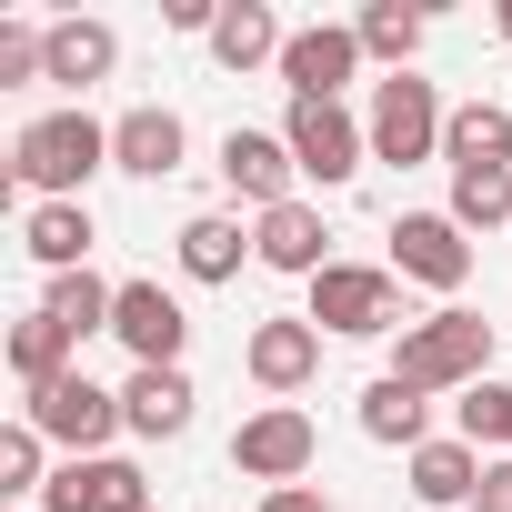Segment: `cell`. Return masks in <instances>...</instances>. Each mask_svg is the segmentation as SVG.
<instances>
[{"mask_svg":"<svg viewBox=\"0 0 512 512\" xmlns=\"http://www.w3.org/2000/svg\"><path fill=\"white\" fill-rule=\"evenodd\" d=\"M91 171H111V121H91V111H41V121L11 141V191L81 201Z\"/></svg>","mask_w":512,"mask_h":512,"instance_id":"obj_1","label":"cell"},{"mask_svg":"<svg viewBox=\"0 0 512 512\" xmlns=\"http://www.w3.org/2000/svg\"><path fill=\"white\" fill-rule=\"evenodd\" d=\"M392 382H412V392H472V382H492V322L462 312V302L432 312V322H402Z\"/></svg>","mask_w":512,"mask_h":512,"instance_id":"obj_2","label":"cell"},{"mask_svg":"<svg viewBox=\"0 0 512 512\" xmlns=\"http://www.w3.org/2000/svg\"><path fill=\"white\" fill-rule=\"evenodd\" d=\"M392 322H402V282H392V262H332V272L312 282V332L372 342V332H392Z\"/></svg>","mask_w":512,"mask_h":512,"instance_id":"obj_3","label":"cell"},{"mask_svg":"<svg viewBox=\"0 0 512 512\" xmlns=\"http://www.w3.org/2000/svg\"><path fill=\"white\" fill-rule=\"evenodd\" d=\"M312 452H322V432H312L302 402H262V412L231 432V472H241V482H272V492H292V482L312 472Z\"/></svg>","mask_w":512,"mask_h":512,"instance_id":"obj_4","label":"cell"},{"mask_svg":"<svg viewBox=\"0 0 512 512\" xmlns=\"http://www.w3.org/2000/svg\"><path fill=\"white\" fill-rule=\"evenodd\" d=\"M442 91L432 81H412V71H392V81H372V161H432L442 151Z\"/></svg>","mask_w":512,"mask_h":512,"instance_id":"obj_5","label":"cell"},{"mask_svg":"<svg viewBox=\"0 0 512 512\" xmlns=\"http://www.w3.org/2000/svg\"><path fill=\"white\" fill-rule=\"evenodd\" d=\"M282 141H292V161H302V181H322V191H342L362 161H372V121H352L342 101H292V121H282Z\"/></svg>","mask_w":512,"mask_h":512,"instance_id":"obj_6","label":"cell"},{"mask_svg":"<svg viewBox=\"0 0 512 512\" xmlns=\"http://www.w3.org/2000/svg\"><path fill=\"white\" fill-rule=\"evenodd\" d=\"M41 442H71V462H101V442L111 432H131L121 422V392H101L91 372H71V382H51V392H31V412H21Z\"/></svg>","mask_w":512,"mask_h":512,"instance_id":"obj_7","label":"cell"},{"mask_svg":"<svg viewBox=\"0 0 512 512\" xmlns=\"http://www.w3.org/2000/svg\"><path fill=\"white\" fill-rule=\"evenodd\" d=\"M392 282L462 292V282H472V231H462L452 211H402V221H392Z\"/></svg>","mask_w":512,"mask_h":512,"instance_id":"obj_8","label":"cell"},{"mask_svg":"<svg viewBox=\"0 0 512 512\" xmlns=\"http://www.w3.org/2000/svg\"><path fill=\"white\" fill-rule=\"evenodd\" d=\"M111 342L131 352V372H181V342H191V312L161 292V282H121V312H111Z\"/></svg>","mask_w":512,"mask_h":512,"instance_id":"obj_9","label":"cell"},{"mask_svg":"<svg viewBox=\"0 0 512 512\" xmlns=\"http://www.w3.org/2000/svg\"><path fill=\"white\" fill-rule=\"evenodd\" d=\"M352 71H362V31H352V21H312V31L282 41V81H292V101H342Z\"/></svg>","mask_w":512,"mask_h":512,"instance_id":"obj_10","label":"cell"},{"mask_svg":"<svg viewBox=\"0 0 512 512\" xmlns=\"http://www.w3.org/2000/svg\"><path fill=\"white\" fill-rule=\"evenodd\" d=\"M241 372L262 382V392H302V382L322 372V332H312V312H272V322H251Z\"/></svg>","mask_w":512,"mask_h":512,"instance_id":"obj_11","label":"cell"},{"mask_svg":"<svg viewBox=\"0 0 512 512\" xmlns=\"http://www.w3.org/2000/svg\"><path fill=\"white\" fill-rule=\"evenodd\" d=\"M31 512H151V482H141L121 452H101V462H61Z\"/></svg>","mask_w":512,"mask_h":512,"instance_id":"obj_12","label":"cell"},{"mask_svg":"<svg viewBox=\"0 0 512 512\" xmlns=\"http://www.w3.org/2000/svg\"><path fill=\"white\" fill-rule=\"evenodd\" d=\"M221 181H231L251 211L302 201V191H292V181H302V161H292V141H282V131H231V141H221Z\"/></svg>","mask_w":512,"mask_h":512,"instance_id":"obj_13","label":"cell"},{"mask_svg":"<svg viewBox=\"0 0 512 512\" xmlns=\"http://www.w3.org/2000/svg\"><path fill=\"white\" fill-rule=\"evenodd\" d=\"M322 241H332L322 211H312V201H282V211L251 221V262H272V272H292V282H322V272H332Z\"/></svg>","mask_w":512,"mask_h":512,"instance_id":"obj_14","label":"cell"},{"mask_svg":"<svg viewBox=\"0 0 512 512\" xmlns=\"http://www.w3.org/2000/svg\"><path fill=\"white\" fill-rule=\"evenodd\" d=\"M181 151H191V131H181V111H161V101H141V111L111 121V171H131V181H171Z\"/></svg>","mask_w":512,"mask_h":512,"instance_id":"obj_15","label":"cell"},{"mask_svg":"<svg viewBox=\"0 0 512 512\" xmlns=\"http://www.w3.org/2000/svg\"><path fill=\"white\" fill-rule=\"evenodd\" d=\"M191 402H201L191 372H131V382H121V422H131L141 442H181V432H191Z\"/></svg>","mask_w":512,"mask_h":512,"instance_id":"obj_16","label":"cell"},{"mask_svg":"<svg viewBox=\"0 0 512 512\" xmlns=\"http://www.w3.org/2000/svg\"><path fill=\"white\" fill-rule=\"evenodd\" d=\"M91 241H101V231H91L81 201H41V211L21 221V251H31L51 282H61V272H91Z\"/></svg>","mask_w":512,"mask_h":512,"instance_id":"obj_17","label":"cell"},{"mask_svg":"<svg viewBox=\"0 0 512 512\" xmlns=\"http://www.w3.org/2000/svg\"><path fill=\"white\" fill-rule=\"evenodd\" d=\"M362 432H372L382 452H402V462H412V452L432 442V392H412V382H392V372H382V382L362 392Z\"/></svg>","mask_w":512,"mask_h":512,"instance_id":"obj_18","label":"cell"},{"mask_svg":"<svg viewBox=\"0 0 512 512\" xmlns=\"http://www.w3.org/2000/svg\"><path fill=\"white\" fill-rule=\"evenodd\" d=\"M402 472H412V502H422V512H452V502L482 492V452H472L462 432H452V442H422Z\"/></svg>","mask_w":512,"mask_h":512,"instance_id":"obj_19","label":"cell"},{"mask_svg":"<svg viewBox=\"0 0 512 512\" xmlns=\"http://www.w3.org/2000/svg\"><path fill=\"white\" fill-rule=\"evenodd\" d=\"M442 161L452 171H512V111L502 101H462L442 121Z\"/></svg>","mask_w":512,"mask_h":512,"instance_id":"obj_20","label":"cell"},{"mask_svg":"<svg viewBox=\"0 0 512 512\" xmlns=\"http://www.w3.org/2000/svg\"><path fill=\"white\" fill-rule=\"evenodd\" d=\"M282 41H292V31H282V21L262 11V0H221V31H211V61H221V71H262V61L282 71Z\"/></svg>","mask_w":512,"mask_h":512,"instance_id":"obj_21","label":"cell"},{"mask_svg":"<svg viewBox=\"0 0 512 512\" xmlns=\"http://www.w3.org/2000/svg\"><path fill=\"white\" fill-rule=\"evenodd\" d=\"M111 61H121V31L111 21H51V81L91 91V81H111Z\"/></svg>","mask_w":512,"mask_h":512,"instance_id":"obj_22","label":"cell"},{"mask_svg":"<svg viewBox=\"0 0 512 512\" xmlns=\"http://www.w3.org/2000/svg\"><path fill=\"white\" fill-rule=\"evenodd\" d=\"M81 342L51 322V312H31V322H11V372H21V392H51V382H71L81 362H71Z\"/></svg>","mask_w":512,"mask_h":512,"instance_id":"obj_23","label":"cell"},{"mask_svg":"<svg viewBox=\"0 0 512 512\" xmlns=\"http://www.w3.org/2000/svg\"><path fill=\"white\" fill-rule=\"evenodd\" d=\"M241 251H251V231H241L231 211H191V221H181V272H191V282H231Z\"/></svg>","mask_w":512,"mask_h":512,"instance_id":"obj_24","label":"cell"},{"mask_svg":"<svg viewBox=\"0 0 512 512\" xmlns=\"http://www.w3.org/2000/svg\"><path fill=\"white\" fill-rule=\"evenodd\" d=\"M41 312H51L71 342H91V332H111V312H121V282H101V272H61Z\"/></svg>","mask_w":512,"mask_h":512,"instance_id":"obj_25","label":"cell"},{"mask_svg":"<svg viewBox=\"0 0 512 512\" xmlns=\"http://www.w3.org/2000/svg\"><path fill=\"white\" fill-rule=\"evenodd\" d=\"M352 31H362V61H382V71H412V51H422V11H402V0H372Z\"/></svg>","mask_w":512,"mask_h":512,"instance_id":"obj_26","label":"cell"},{"mask_svg":"<svg viewBox=\"0 0 512 512\" xmlns=\"http://www.w3.org/2000/svg\"><path fill=\"white\" fill-rule=\"evenodd\" d=\"M452 422H462L472 452H512V382H472V392L452 402Z\"/></svg>","mask_w":512,"mask_h":512,"instance_id":"obj_27","label":"cell"},{"mask_svg":"<svg viewBox=\"0 0 512 512\" xmlns=\"http://www.w3.org/2000/svg\"><path fill=\"white\" fill-rule=\"evenodd\" d=\"M41 492H51V472H41V432L11 422V432H0V512H21V502H41Z\"/></svg>","mask_w":512,"mask_h":512,"instance_id":"obj_28","label":"cell"},{"mask_svg":"<svg viewBox=\"0 0 512 512\" xmlns=\"http://www.w3.org/2000/svg\"><path fill=\"white\" fill-rule=\"evenodd\" d=\"M452 221H462V231L512 221V171H452Z\"/></svg>","mask_w":512,"mask_h":512,"instance_id":"obj_29","label":"cell"},{"mask_svg":"<svg viewBox=\"0 0 512 512\" xmlns=\"http://www.w3.org/2000/svg\"><path fill=\"white\" fill-rule=\"evenodd\" d=\"M472 512H512V452H492V462H482V492H472Z\"/></svg>","mask_w":512,"mask_h":512,"instance_id":"obj_30","label":"cell"},{"mask_svg":"<svg viewBox=\"0 0 512 512\" xmlns=\"http://www.w3.org/2000/svg\"><path fill=\"white\" fill-rule=\"evenodd\" d=\"M262 512H332V502H322L312 482H292V492H262Z\"/></svg>","mask_w":512,"mask_h":512,"instance_id":"obj_31","label":"cell"},{"mask_svg":"<svg viewBox=\"0 0 512 512\" xmlns=\"http://www.w3.org/2000/svg\"><path fill=\"white\" fill-rule=\"evenodd\" d=\"M492 31H502V41H512V0H502V11H492Z\"/></svg>","mask_w":512,"mask_h":512,"instance_id":"obj_32","label":"cell"},{"mask_svg":"<svg viewBox=\"0 0 512 512\" xmlns=\"http://www.w3.org/2000/svg\"><path fill=\"white\" fill-rule=\"evenodd\" d=\"M21 512H31V502H21Z\"/></svg>","mask_w":512,"mask_h":512,"instance_id":"obj_33","label":"cell"}]
</instances>
